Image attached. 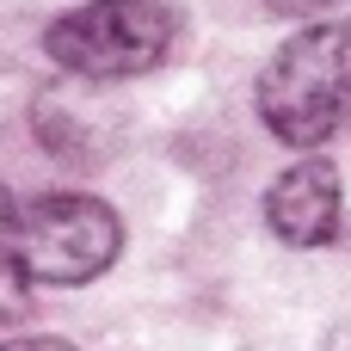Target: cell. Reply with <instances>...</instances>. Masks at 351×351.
I'll list each match as a JSON object with an SVG mask.
<instances>
[{
  "label": "cell",
  "instance_id": "cell-2",
  "mask_svg": "<svg viewBox=\"0 0 351 351\" xmlns=\"http://www.w3.org/2000/svg\"><path fill=\"white\" fill-rule=\"evenodd\" d=\"M6 253L25 271V284L74 290V284H93L99 271L117 265L123 222H117L111 204H99L86 191H43V197L12 210Z\"/></svg>",
  "mask_w": 351,
  "mask_h": 351
},
{
  "label": "cell",
  "instance_id": "cell-4",
  "mask_svg": "<svg viewBox=\"0 0 351 351\" xmlns=\"http://www.w3.org/2000/svg\"><path fill=\"white\" fill-rule=\"evenodd\" d=\"M265 222L284 247H327L339 234V173L327 154H302L265 197Z\"/></svg>",
  "mask_w": 351,
  "mask_h": 351
},
{
  "label": "cell",
  "instance_id": "cell-1",
  "mask_svg": "<svg viewBox=\"0 0 351 351\" xmlns=\"http://www.w3.org/2000/svg\"><path fill=\"white\" fill-rule=\"evenodd\" d=\"M259 117L284 148L315 154L351 117V25L327 19L296 31L259 68Z\"/></svg>",
  "mask_w": 351,
  "mask_h": 351
},
{
  "label": "cell",
  "instance_id": "cell-5",
  "mask_svg": "<svg viewBox=\"0 0 351 351\" xmlns=\"http://www.w3.org/2000/svg\"><path fill=\"white\" fill-rule=\"evenodd\" d=\"M25 290H31V284H25V271H19V265H12V253L0 247V327L25 315Z\"/></svg>",
  "mask_w": 351,
  "mask_h": 351
},
{
  "label": "cell",
  "instance_id": "cell-8",
  "mask_svg": "<svg viewBox=\"0 0 351 351\" xmlns=\"http://www.w3.org/2000/svg\"><path fill=\"white\" fill-rule=\"evenodd\" d=\"M321 351H351V339H333V346H321Z\"/></svg>",
  "mask_w": 351,
  "mask_h": 351
},
{
  "label": "cell",
  "instance_id": "cell-3",
  "mask_svg": "<svg viewBox=\"0 0 351 351\" xmlns=\"http://www.w3.org/2000/svg\"><path fill=\"white\" fill-rule=\"evenodd\" d=\"M173 37H179L173 0H86L43 31V49L56 68L80 80H130L160 68Z\"/></svg>",
  "mask_w": 351,
  "mask_h": 351
},
{
  "label": "cell",
  "instance_id": "cell-7",
  "mask_svg": "<svg viewBox=\"0 0 351 351\" xmlns=\"http://www.w3.org/2000/svg\"><path fill=\"white\" fill-rule=\"evenodd\" d=\"M0 351H74L68 339H12V346H0Z\"/></svg>",
  "mask_w": 351,
  "mask_h": 351
},
{
  "label": "cell",
  "instance_id": "cell-6",
  "mask_svg": "<svg viewBox=\"0 0 351 351\" xmlns=\"http://www.w3.org/2000/svg\"><path fill=\"white\" fill-rule=\"evenodd\" d=\"M271 12H284V19H308V12H327L333 0H265Z\"/></svg>",
  "mask_w": 351,
  "mask_h": 351
}]
</instances>
